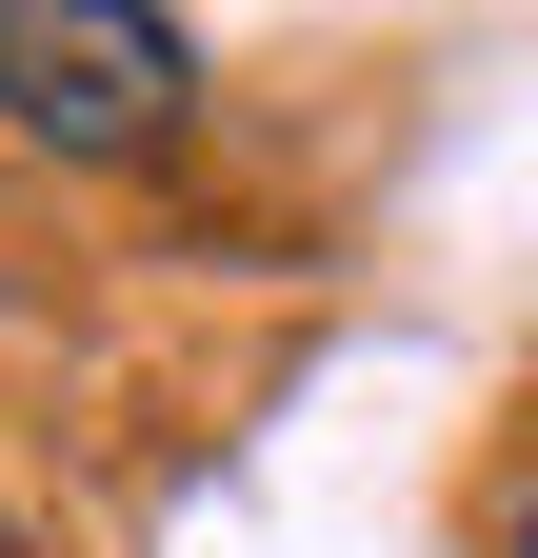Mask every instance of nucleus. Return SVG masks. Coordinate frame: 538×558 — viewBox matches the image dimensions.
Here are the masks:
<instances>
[{"label":"nucleus","instance_id":"1","mask_svg":"<svg viewBox=\"0 0 538 558\" xmlns=\"http://www.w3.org/2000/svg\"><path fill=\"white\" fill-rule=\"evenodd\" d=\"M0 120H21L40 160H160L199 120L180 0H0Z\"/></svg>","mask_w":538,"mask_h":558},{"label":"nucleus","instance_id":"2","mask_svg":"<svg viewBox=\"0 0 538 558\" xmlns=\"http://www.w3.org/2000/svg\"><path fill=\"white\" fill-rule=\"evenodd\" d=\"M0 558H40V538H21V519H0Z\"/></svg>","mask_w":538,"mask_h":558},{"label":"nucleus","instance_id":"3","mask_svg":"<svg viewBox=\"0 0 538 558\" xmlns=\"http://www.w3.org/2000/svg\"><path fill=\"white\" fill-rule=\"evenodd\" d=\"M518 558H538V499H518Z\"/></svg>","mask_w":538,"mask_h":558}]
</instances>
